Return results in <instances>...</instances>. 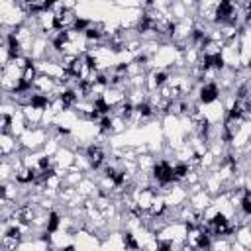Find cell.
I'll return each instance as SVG.
<instances>
[{"label": "cell", "mask_w": 251, "mask_h": 251, "mask_svg": "<svg viewBox=\"0 0 251 251\" xmlns=\"http://www.w3.org/2000/svg\"><path fill=\"white\" fill-rule=\"evenodd\" d=\"M202 114H204V118L210 122V126H218V124L224 122V118H226L227 112H226L222 100H216V102H212V104L202 106Z\"/></svg>", "instance_id": "cell-1"}, {"label": "cell", "mask_w": 251, "mask_h": 251, "mask_svg": "<svg viewBox=\"0 0 251 251\" xmlns=\"http://www.w3.org/2000/svg\"><path fill=\"white\" fill-rule=\"evenodd\" d=\"M55 88H57V80L51 78V76H45V75H39V76L33 80V84H31V90H33L35 94H43V96H47V98H51V94H53Z\"/></svg>", "instance_id": "cell-2"}, {"label": "cell", "mask_w": 251, "mask_h": 251, "mask_svg": "<svg viewBox=\"0 0 251 251\" xmlns=\"http://www.w3.org/2000/svg\"><path fill=\"white\" fill-rule=\"evenodd\" d=\"M220 96H222V92H220V86L216 82H212V84H200L198 86V102L202 106L220 100Z\"/></svg>", "instance_id": "cell-3"}, {"label": "cell", "mask_w": 251, "mask_h": 251, "mask_svg": "<svg viewBox=\"0 0 251 251\" xmlns=\"http://www.w3.org/2000/svg\"><path fill=\"white\" fill-rule=\"evenodd\" d=\"M212 202H214V198L202 188L200 192H194V194H190L188 196V204L194 208V210H200V212H204L208 206H212Z\"/></svg>", "instance_id": "cell-4"}, {"label": "cell", "mask_w": 251, "mask_h": 251, "mask_svg": "<svg viewBox=\"0 0 251 251\" xmlns=\"http://www.w3.org/2000/svg\"><path fill=\"white\" fill-rule=\"evenodd\" d=\"M76 190H78V194H80L82 198H94L96 192H98V184H96V180H94L92 176H84V178L78 182Z\"/></svg>", "instance_id": "cell-5"}, {"label": "cell", "mask_w": 251, "mask_h": 251, "mask_svg": "<svg viewBox=\"0 0 251 251\" xmlns=\"http://www.w3.org/2000/svg\"><path fill=\"white\" fill-rule=\"evenodd\" d=\"M235 237H227V235H222V237H214L210 247L206 251H231V243H233Z\"/></svg>", "instance_id": "cell-6"}, {"label": "cell", "mask_w": 251, "mask_h": 251, "mask_svg": "<svg viewBox=\"0 0 251 251\" xmlns=\"http://www.w3.org/2000/svg\"><path fill=\"white\" fill-rule=\"evenodd\" d=\"M235 241L251 251V229H249V226H241V227L235 229Z\"/></svg>", "instance_id": "cell-7"}, {"label": "cell", "mask_w": 251, "mask_h": 251, "mask_svg": "<svg viewBox=\"0 0 251 251\" xmlns=\"http://www.w3.org/2000/svg\"><path fill=\"white\" fill-rule=\"evenodd\" d=\"M247 226H249V229H251V216L247 218Z\"/></svg>", "instance_id": "cell-8"}]
</instances>
